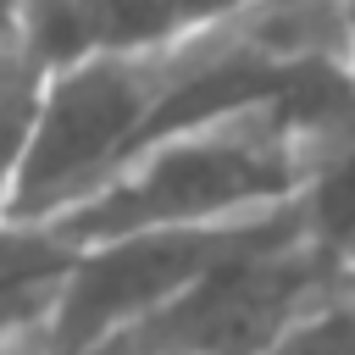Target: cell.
I'll use <instances>...</instances> for the list:
<instances>
[{
    "label": "cell",
    "instance_id": "7a4b0ae2",
    "mask_svg": "<svg viewBox=\"0 0 355 355\" xmlns=\"http://www.w3.org/2000/svg\"><path fill=\"white\" fill-rule=\"evenodd\" d=\"M222 33V11H211L194 33L150 55L83 61L39 83L28 155L11 194V222H61L89 205L161 128L172 100L211 67Z\"/></svg>",
    "mask_w": 355,
    "mask_h": 355
},
{
    "label": "cell",
    "instance_id": "6da1fadb",
    "mask_svg": "<svg viewBox=\"0 0 355 355\" xmlns=\"http://www.w3.org/2000/svg\"><path fill=\"white\" fill-rule=\"evenodd\" d=\"M355 100V94H349ZM338 105H244L144 144L89 205L50 222L72 250L128 233H227L294 211L311 133Z\"/></svg>",
    "mask_w": 355,
    "mask_h": 355
},
{
    "label": "cell",
    "instance_id": "7c38bea8",
    "mask_svg": "<svg viewBox=\"0 0 355 355\" xmlns=\"http://www.w3.org/2000/svg\"><path fill=\"white\" fill-rule=\"evenodd\" d=\"M349 11V78H355V6H344Z\"/></svg>",
    "mask_w": 355,
    "mask_h": 355
},
{
    "label": "cell",
    "instance_id": "3957f363",
    "mask_svg": "<svg viewBox=\"0 0 355 355\" xmlns=\"http://www.w3.org/2000/svg\"><path fill=\"white\" fill-rule=\"evenodd\" d=\"M333 288L344 283L305 250L300 216H288L94 355H266L283 327Z\"/></svg>",
    "mask_w": 355,
    "mask_h": 355
},
{
    "label": "cell",
    "instance_id": "8fae6325",
    "mask_svg": "<svg viewBox=\"0 0 355 355\" xmlns=\"http://www.w3.org/2000/svg\"><path fill=\"white\" fill-rule=\"evenodd\" d=\"M0 355H55V344H50V333H28V338H6Z\"/></svg>",
    "mask_w": 355,
    "mask_h": 355
},
{
    "label": "cell",
    "instance_id": "30bf717a",
    "mask_svg": "<svg viewBox=\"0 0 355 355\" xmlns=\"http://www.w3.org/2000/svg\"><path fill=\"white\" fill-rule=\"evenodd\" d=\"M44 78L33 72L28 61V44H22V6H0V100L22 94V89H39Z\"/></svg>",
    "mask_w": 355,
    "mask_h": 355
},
{
    "label": "cell",
    "instance_id": "277c9868",
    "mask_svg": "<svg viewBox=\"0 0 355 355\" xmlns=\"http://www.w3.org/2000/svg\"><path fill=\"white\" fill-rule=\"evenodd\" d=\"M288 216L294 211L266 216L255 227H227V233H128V239H105V244L78 250L61 311L50 322L55 355H94L100 344H111L116 333H128L144 316L166 311L211 266L250 250L255 239H266Z\"/></svg>",
    "mask_w": 355,
    "mask_h": 355
},
{
    "label": "cell",
    "instance_id": "8992f818",
    "mask_svg": "<svg viewBox=\"0 0 355 355\" xmlns=\"http://www.w3.org/2000/svg\"><path fill=\"white\" fill-rule=\"evenodd\" d=\"M294 216L305 250L344 288H355V100L311 133V166Z\"/></svg>",
    "mask_w": 355,
    "mask_h": 355
},
{
    "label": "cell",
    "instance_id": "52a82bcc",
    "mask_svg": "<svg viewBox=\"0 0 355 355\" xmlns=\"http://www.w3.org/2000/svg\"><path fill=\"white\" fill-rule=\"evenodd\" d=\"M78 250L50 222H0V344L50 333Z\"/></svg>",
    "mask_w": 355,
    "mask_h": 355
},
{
    "label": "cell",
    "instance_id": "ba28073f",
    "mask_svg": "<svg viewBox=\"0 0 355 355\" xmlns=\"http://www.w3.org/2000/svg\"><path fill=\"white\" fill-rule=\"evenodd\" d=\"M266 355H355V288H333L300 311Z\"/></svg>",
    "mask_w": 355,
    "mask_h": 355
},
{
    "label": "cell",
    "instance_id": "5b68a950",
    "mask_svg": "<svg viewBox=\"0 0 355 355\" xmlns=\"http://www.w3.org/2000/svg\"><path fill=\"white\" fill-rule=\"evenodd\" d=\"M211 11L166 0H44L22 6V44L39 78H55L83 61L150 55L194 33Z\"/></svg>",
    "mask_w": 355,
    "mask_h": 355
},
{
    "label": "cell",
    "instance_id": "9c48e42d",
    "mask_svg": "<svg viewBox=\"0 0 355 355\" xmlns=\"http://www.w3.org/2000/svg\"><path fill=\"white\" fill-rule=\"evenodd\" d=\"M33 100H39V89L0 100V222H11V194H17L22 155H28V128H33Z\"/></svg>",
    "mask_w": 355,
    "mask_h": 355
}]
</instances>
